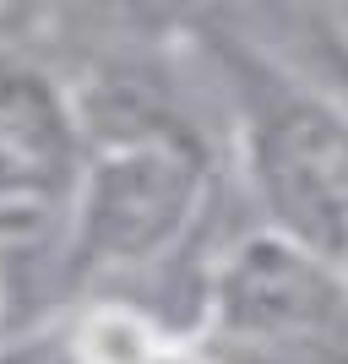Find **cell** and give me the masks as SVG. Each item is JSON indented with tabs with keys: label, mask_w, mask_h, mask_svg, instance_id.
Wrapping results in <instances>:
<instances>
[{
	"label": "cell",
	"mask_w": 348,
	"mask_h": 364,
	"mask_svg": "<svg viewBox=\"0 0 348 364\" xmlns=\"http://www.w3.org/2000/svg\"><path fill=\"white\" fill-rule=\"evenodd\" d=\"M201 337L218 359L348 364L343 261L267 223L223 240L201 289Z\"/></svg>",
	"instance_id": "obj_2"
},
{
	"label": "cell",
	"mask_w": 348,
	"mask_h": 364,
	"mask_svg": "<svg viewBox=\"0 0 348 364\" xmlns=\"http://www.w3.org/2000/svg\"><path fill=\"white\" fill-rule=\"evenodd\" d=\"M321 11H327V22H332L337 44L348 49V0H321Z\"/></svg>",
	"instance_id": "obj_4"
},
{
	"label": "cell",
	"mask_w": 348,
	"mask_h": 364,
	"mask_svg": "<svg viewBox=\"0 0 348 364\" xmlns=\"http://www.w3.org/2000/svg\"><path fill=\"white\" fill-rule=\"evenodd\" d=\"M218 201L212 147L191 136L93 141L60 201V234L88 299L174 289L196 256Z\"/></svg>",
	"instance_id": "obj_1"
},
{
	"label": "cell",
	"mask_w": 348,
	"mask_h": 364,
	"mask_svg": "<svg viewBox=\"0 0 348 364\" xmlns=\"http://www.w3.org/2000/svg\"><path fill=\"white\" fill-rule=\"evenodd\" d=\"M88 158L71 82L38 44H0V218L60 207Z\"/></svg>",
	"instance_id": "obj_3"
}]
</instances>
